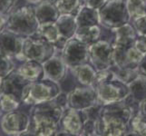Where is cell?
I'll return each mask as SVG.
<instances>
[{"label":"cell","mask_w":146,"mask_h":136,"mask_svg":"<svg viewBox=\"0 0 146 136\" xmlns=\"http://www.w3.org/2000/svg\"><path fill=\"white\" fill-rule=\"evenodd\" d=\"M137 108L138 106L129 103L127 98L120 102L104 104L97 122V135H128L131 120L136 113Z\"/></svg>","instance_id":"obj_1"},{"label":"cell","mask_w":146,"mask_h":136,"mask_svg":"<svg viewBox=\"0 0 146 136\" xmlns=\"http://www.w3.org/2000/svg\"><path fill=\"white\" fill-rule=\"evenodd\" d=\"M56 100L33 105L31 109V123L28 135L52 136L59 130V123L64 110Z\"/></svg>","instance_id":"obj_2"},{"label":"cell","mask_w":146,"mask_h":136,"mask_svg":"<svg viewBox=\"0 0 146 136\" xmlns=\"http://www.w3.org/2000/svg\"><path fill=\"white\" fill-rule=\"evenodd\" d=\"M40 24L35 6L27 5L17 7L7 16L6 29L23 37L36 36Z\"/></svg>","instance_id":"obj_3"},{"label":"cell","mask_w":146,"mask_h":136,"mask_svg":"<svg viewBox=\"0 0 146 136\" xmlns=\"http://www.w3.org/2000/svg\"><path fill=\"white\" fill-rule=\"evenodd\" d=\"M62 93L59 83L43 78L36 82H30L24 95L23 103L30 105L49 102L56 98Z\"/></svg>","instance_id":"obj_4"},{"label":"cell","mask_w":146,"mask_h":136,"mask_svg":"<svg viewBox=\"0 0 146 136\" xmlns=\"http://www.w3.org/2000/svg\"><path fill=\"white\" fill-rule=\"evenodd\" d=\"M98 11L101 27L109 30L120 27L131 21L126 0H108Z\"/></svg>","instance_id":"obj_5"},{"label":"cell","mask_w":146,"mask_h":136,"mask_svg":"<svg viewBox=\"0 0 146 136\" xmlns=\"http://www.w3.org/2000/svg\"><path fill=\"white\" fill-rule=\"evenodd\" d=\"M89 48V62L91 63L97 71L105 69H113L114 50L113 44L108 40L99 39L88 45Z\"/></svg>","instance_id":"obj_6"},{"label":"cell","mask_w":146,"mask_h":136,"mask_svg":"<svg viewBox=\"0 0 146 136\" xmlns=\"http://www.w3.org/2000/svg\"><path fill=\"white\" fill-rule=\"evenodd\" d=\"M56 48L51 43L37 36L26 37L23 54L26 60H33L44 64L55 54Z\"/></svg>","instance_id":"obj_7"},{"label":"cell","mask_w":146,"mask_h":136,"mask_svg":"<svg viewBox=\"0 0 146 136\" xmlns=\"http://www.w3.org/2000/svg\"><path fill=\"white\" fill-rule=\"evenodd\" d=\"M94 87L96 89L99 102L103 104L123 101L130 95L128 84L117 77L101 83Z\"/></svg>","instance_id":"obj_8"},{"label":"cell","mask_w":146,"mask_h":136,"mask_svg":"<svg viewBox=\"0 0 146 136\" xmlns=\"http://www.w3.org/2000/svg\"><path fill=\"white\" fill-rule=\"evenodd\" d=\"M61 57L68 69L89 62L88 44L77 38L69 39L61 51Z\"/></svg>","instance_id":"obj_9"},{"label":"cell","mask_w":146,"mask_h":136,"mask_svg":"<svg viewBox=\"0 0 146 136\" xmlns=\"http://www.w3.org/2000/svg\"><path fill=\"white\" fill-rule=\"evenodd\" d=\"M30 123V116L17 110L6 113L1 119L2 131L8 135H28Z\"/></svg>","instance_id":"obj_10"},{"label":"cell","mask_w":146,"mask_h":136,"mask_svg":"<svg viewBox=\"0 0 146 136\" xmlns=\"http://www.w3.org/2000/svg\"><path fill=\"white\" fill-rule=\"evenodd\" d=\"M99 102L94 86H77L67 94V107L82 111Z\"/></svg>","instance_id":"obj_11"},{"label":"cell","mask_w":146,"mask_h":136,"mask_svg":"<svg viewBox=\"0 0 146 136\" xmlns=\"http://www.w3.org/2000/svg\"><path fill=\"white\" fill-rule=\"evenodd\" d=\"M25 39L26 37L5 29L0 34V53L11 58H17L19 61H26L23 54Z\"/></svg>","instance_id":"obj_12"},{"label":"cell","mask_w":146,"mask_h":136,"mask_svg":"<svg viewBox=\"0 0 146 136\" xmlns=\"http://www.w3.org/2000/svg\"><path fill=\"white\" fill-rule=\"evenodd\" d=\"M113 46L115 67L137 69L144 55L136 49L134 44L130 46H119L114 44H113Z\"/></svg>","instance_id":"obj_13"},{"label":"cell","mask_w":146,"mask_h":136,"mask_svg":"<svg viewBox=\"0 0 146 136\" xmlns=\"http://www.w3.org/2000/svg\"><path fill=\"white\" fill-rule=\"evenodd\" d=\"M30 82L25 79L19 74L17 69L14 70L6 77L1 79L0 82V92L14 94L21 102L24 101V95L27 85Z\"/></svg>","instance_id":"obj_14"},{"label":"cell","mask_w":146,"mask_h":136,"mask_svg":"<svg viewBox=\"0 0 146 136\" xmlns=\"http://www.w3.org/2000/svg\"><path fill=\"white\" fill-rule=\"evenodd\" d=\"M60 130L69 133V135L79 136L82 134L84 122L80 111L73 108H66L59 123Z\"/></svg>","instance_id":"obj_15"},{"label":"cell","mask_w":146,"mask_h":136,"mask_svg":"<svg viewBox=\"0 0 146 136\" xmlns=\"http://www.w3.org/2000/svg\"><path fill=\"white\" fill-rule=\"evenodd\" d=\"M44 78L52 80L54 82L61 83L66 76L68 67L64 64L61 56L54 55L43 64Z\"/></svg>","instance_id":"obj_16"},{"label":"cell","mask_w":146,"mask_h":136,"mask_svg":"<svg viewBox=\"0 0 146 136\" xmlns=\"http://www.w3.org/2000/svg\"><path fill=\"white\" fill-rule=\"evenodd\" d=\"M36 36L53 44L54 47L60 50V51H62V49L64 47L65 44L68 41L66 38H64L60 34L55 22H50L40 25Z\"/></svg>","instance_id":"obj_17"},{"label":"cell","mask_w":146,"mask_h":136,"mask_svg":"<svg viewBox=\"0 0 146 136\" xmlns=\"http://www.w3.org/2000/svg\"><path fill=\"white\" fill-rule=\"evenodd\" d=\"M35 9L40 25L56 22V20L61 16V13L52 0H42L35 6Z\"/></svg>","instance_id":"obj_18"},{"label":"cell","mask_w":146,"mask_h":136,"mask_svg":"<svg viewBox=\"0 0 146 136\" xmlns=\"http://www.w3.org/2000/svg\"><path fill=\"white\" fill-rule=\"evenodd\" d=\"M69 70L71 71L75 81L80 85H84V86H94V85L97 70L90 62L80 64Z\"/></svg>","instance_id":"obj_19"},{"label":"cell","mask_w":146,"mask_h":136,"mask_svg":"<svg viewBox=\"0 0 146 136\" xmlns=\"http://www.w3.org/2000/svg\"><path fill=\"white\" fill-rule=\"evenodd\" d=\"M111 31L114 34L112 44L114 45H119V46L133 45L138 36L136 29L134 28L133 24H130V22Z\"/></svg>","instance_id":"obj_20"},{"label":"cell","mask_w":146,"mask_h":136,"mask_svg":"<svg viewBox=\"0 0 146 136\" xmlns=\"http://www.w3.org/2000/svg\"><path fill=\"white\" fill-rule=\"evenodd\" d=\"M22 76L29 82H36L44 78L43 64L33 60H26L17 68Z\"/></svg>","instance_id":"obj_21"},{"label":"cell","mask_w":146,"mask_h":136,"mask_svg":"<svg viewBox=\"0 0 146 136\" xmlns=\"http://www.w3.org/2000/svg\"><path fill=\"white\" fill-rule=\"evenodd\" d=\"M130 95L127 97L128 102L138 106L139 103L146 99V77L138 75V76L128 84Z\"/></svg>","instance_id":"obj_22"},{"label":"cell","mask_w":146,"mask_h":136,"mask_svg":"<svg viewBox=\"0 0 146 136\" xmlns=\"http://www.w3.org/2000/svg\"><path fill=\"white\" fill-rule=\"evenodd\" d=\"M62 36L67 40L74 37L77 31L78 25L76 22L75 15L73 14H61V16L55 22Z\"/></svg>","instance_id":"obj_23"},{"label":"cell","mask_w":146,"mask_h":136,"mask_svg":"<svg viewBox=\"0 0 146 136\" xmlns=\"http://www.w3.org/2000/svg\"><path fill=\"white\" fill-rule=\"evenodd\" d=\"M101 36H102V28L100 25L78 27L74 36L75 38L88 45L98 41L101 39Z\"/></svg>","instance_id":"obj_24"},{"label":"cell","mask_w":146,"mask_h":136,"mask_svg":"<svg viewBox=\"0 0 146 136\" xmlns=\"http://www.w3.org/2000/svg\"><path fill=\"white\" fill-rule=\"evenodd\" d=\"M75 17H76L78 27L100 25L99 11L97 9L89 7L85 5H83L82 7L79 9L77 14L75 15Z\"/></svg>","instance_id":"obj_25"},{"label":"cell","mask_w":146,"mask_h":136,"mask_svg":"<svg viewBox=\"0 0 146 136\" xmlns=\"http://www.w3.org/2000/svg\"><path fill=\"white\" fill-rule=\"evenodd\" d=\"M61 14L76 15L84 5L83 0H52Z\"/></svg>","instance_id":"obj_26"},{"label":"cell","mask_w":146,"mask_h":136,"mask_svg":"<svg viewBox=\"0 0 146 136\" xmlns=\"http://www.w3.org/2000/svg\"><path fill=\"white\" fill-rule=\"evenodd\" d=\"M126 7L131 20L146 16V0H126Z\"/></svg>","instance_id":"obj_27"},{"label":"cell","mask_w":146,"mask_h":136,"mask_svg":"<svg viewBox=\"0 0 146 136\" xmlns=\"http://www.w3.org/2000/svg\"><path fill=\"white\" fill-rule=\"evenodd\" d=\"M20 103H22V102L14 94L0 92V110L3 113L17 110Z\"/></svg>","instance_id":"obj_28"},{"label":"cell","mask_w":146,"mask_h":136,"mask_svg":"<svg viewBox=\"0 0 146 136\" xmlns=\"http://www.w3.org/2000/svg\"><path fill=\"white\" fill-rule=\"evenodd\" d=\"M128 135H142L146 136V123L135 113L130 123V132Z\"/></svg>","instance_id":"obj_29"},{"label":"cell","mask_w":146,"mask_h":136,"mask_svg":"<svg viewBox=\"0 0 146 136\" xmlns=\"http://www.w3.org/2000/svg\"><path fill=\"white\" fill-rule=\"evenodd\" d=\"M14 70H16V68L12 58L3 53H0V79L6 77Z\"/></svg>","instance_id":"obj_30"},{"label":"cell","mask_w":146,"mask_h":136,"mask_svg":"<svg viewBox=\"0 0 146 136\" xmlns=\"http://www.w3.org/2000/svg\"><path fill=\"white\" fill-rule=\"evenodd\" d=\"M115 75L121 81L124 82L125 84H129L136 78L139 73L137 69H131V68H116L115 67Z\"/></svg>","instance_id":"obj_31"},{"label":"cell","mask_w":146,"mask_h":136,"mask_svg":"<svg viewBox=\"0 0 146 136\" xmlns=\"http://www.w3.org/2000/svg\"><path fill=\"white\" fill-rule=\"evenodd\" d=\"M115 77H116V75H115V72L113 69L100 70V71H97L96 78H95V82H94V86H95V85H97L101 83L112 80Z\"/></svg>","instance_id":"obj_32"},{"label":"cell","mask_w":146,"mask_h":136,"mask_svg":"<svg viewBox=\"0 0 146 136\" xmlns=\"http://www.w3.org/2000/svg\"><path fill=\"white\" fill-rule=\"evenodd\" d=\"M132 21L138 36L146 38V16L132 20Z\"/></svg>","instance_id":"obj_33"},{"label":"cell","mask_w":146,"mask_h":136,"mask_svg":"<svg viewBox=\"0 0 146 136\" xmlns=\"http://www.w3.org/2000/svg\"><path fill=\"white\" fill-rule=\"evenodd\" d=\"M17 0H0V14L8 16L16 6Z\"/></svg>","instance_id":"obj_34"},{"label":"cell","mask_w":146,"mask_h":136,"mask_svg":"<svg viewBox=\"0 0 146 136\" xmlns=\"http://www.w3.org/2000/svg\"><path fill=\"white\" fill-rule=\"evenodd\" d=\"M134 46L143 55L146 54V38L138 36L134 42Z\"/></svg>","instance_id":"obj_35"},{"label":"cell","mask_w":146,"mask_h":136,"mask_svg":"<svg viewBox=\"0 0 146 136\" xmlns=\"http://www.w3.org/2000/svg\"><path fill=\"white\" fill-rule=\"evenodd\" d=\"M83 1L84 5H85V6L99 10L108 0H83Z\"/></svg>","instance_id":"obj_36"},{"label":"cell","mask_w":146,"mask_h":136,"mask_svg":"<svg viewBox=\"0 0 146 136\" xmlns=\"http://www.w3.org/2000/svg\"><path fill=\"white\" fill-rule=\"evenodd\" d=\"M136 113L139 115V117L142 119L143 122L146 123V99H144L141 103H139Z\"/></svg>","instance_id":"obj_37"},{"label":"cell","mask_w":146,"mask_h":136,"mask_svg":"<svg viewBox=\"0 0 146 136\" xmlns=\"http://www.w3.org/2000/svg\"><path fill=\"white\" fill-rule=\"evenodd\" d=\"M137 71H138V73H139L140 75L146 77V54L143 56V60L141 61L140 64L138 65Z\"/></svg>","instance_id":"obj_38"},{"label":"cell","mask_w":146,"mask_h":136,"mask_svg":"<svg viewBox=\"0 0 146 136\" xmlns=\"http://www.w3.org/2000/svg\"><path fill=\"white\" fill-rule=\"evenodd\" d=\"M55 100H56V102L60 105H62L63 107L67 108V94H64L62 92L56 98H55Z\"/></svg>","instance_id":"obj_39"},{"label":"cell","mask_w":146,"mask_h":136,"mask_svg":"<svg viewBox=\"0 0 146 136\" xmlns=\"http://www.w3.org/2000/svg\"><path fill=\"white\" fill-rule=\"evenodd\" d=\"M7 16L0 14V34H1L7 27Z\"/></svg>","instance_id":"obj_40"},{"label":"cell","mask_w":146,"mask_h":136,"mask_svg":"<svg viewBox=\"0 0 146 136\" xmlns=\"http://www.w3.org/2000/svg\"><path fill=\"white\" fill-rule=\"evenodd\" d=\"M26 1L30 3V4H37L40 1H42V0H26Z\"/></svg>","instance_id":"obj_41"},{"label":"cell","mask_w":146,"mask_h":136,"mask_svg":"<svg viewBox=\"0 0 146 136\" xmlns=\"http://www.w3.org/2000/svg\"><path fill=\"white\" fill-rule=\"evenodd\" d=\"M1 112H2V111H1V110H0V115H1Z\"/></svg>","instance_id":"obj_42"},{"label":"cell","mask_w":146,"mask_h":136,"mask_svg":"<svg viewBox=\"0 0 146 136\" xmlns=\"http://www.w3.org/2000/svg\"><path fill=\"white\" fill-rule=\"evenodd\" d=\"M0 82H1V79H0Z\"/></svg>","instance_id":"obj_43"}]
</instances>
